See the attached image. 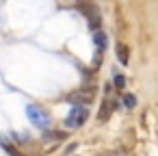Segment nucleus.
I'll list each match as a JSON object with an SVG mask.
<instances>
[{"instance_id": "nucleus-2", "label": "nucleus", "mask_w": 158, "mask_h": 156, "mask_svg": "<svg viewBox=\"0 0 158 156\" xmlns=\"http://www.w3.org/2000/svg\"><path fill=\"white\" fill-rule=\"evenodd\" d=\"M87 119H89V106H72L63 124H65V128L74 130V128H80Z\"/></svg>"}, {"instance_id": "nucleus-6", "label": "nucleus", "mask_w": 158, "mask_h": 156, "mask_svg": "<svg viewBox=\"0 0 158 156\" xmlns=\"http://www.w3.org/2000/svg\"><path fill=\"white\" fill-rule=\"evenodd\" d=\"M115 106H117V102H110V100H108V102H104V104H102V108H100V115H98V117H100V121H106V119H108V115H110V111H113Z\"/></svg>"}, {"instance_id": "nucleus-3", "label": "nucleus", "mask_w": 158, "mask_h": 156, "mask_svg": "<svg viewBox=\"0 0 158 156\" xmlns=\"http://www.w3.org/2000/svg\"><path fill=\"white\" fill-rule=\"evenodd\" d=\"M67 100H69L74 106H89L91 100H93V91H87V89H82V91H74V93H69Z\"/></svg>"}, {"instance_id": "nucleus-5", "label": "nucleus", "mask_w": 158, "mask_h": 156, "mask_svg": "<svg viewBox=\"0 0 158 156\" xmlns=\"http://www.w3.org/2000/svg\"><path fill=\"white\" fill-rule=\"evenodd\" d=\"M93 41H95L98 52H102V50L106 48V33H104V31H95V33H93Z\"/></svg>"}, {"instance_id": "nucleus-7", "label": "nucleus", "mask_w": 158, "mask_h": 156, "mask_svg": "<svg viewBox=\"0 0 158 156\" xmlns=\"http://www.w3.org/2000/svg\"><path fill=\"white\" fill-rule=\"evenodd\" d=\"M117 59L121 61V65H128V48L123 44H117Z\"/></svg>"}, {"instance_id": "nucleus-1", "label": "nucleus", "mask_w": 158, "mask_h": 156, "mask_svg": "<svg viewBox=\"0 0 158 156\" xmlns=\"http://www.w3.org/2000/svg\"><path fill=\"white\" fill-rule=\"evenodd\" d=\"M26 117H28L31 124H33L35 128H39V130H48L50 124H52L48 111H44V108L37 106V104H28V106H26Z\"/></svg>"}, {"instance_id": "nucleus-4", "label": "nucleus", "mask_w": 158, "mask_h": 156, "mask_svg": "<svg viewBox=\"0 0 158 156\" xmlns=\"http://www.w3.org/2000/svg\"><path fill=\"white\" fill-rule=\"evenodd\" d=\"M85 15H87L89 28H91L93 33H95V31H100V24H102V20H100V11H98V7L89 5V7L85 9Z\"/></svg>"}, {"instance_id": "nucleus-9", "label": "nucleus", "mask_w": 158, "mask_h": 156, "mask_svg": "<svg viewBox=\"0 0 158 156\" xmlns=\"http://www.w3.org/2000/svg\"><path fill=\"white\" fill-rule=\"evenodd\" d=\"M115 87H117V89H123V87H126V78H123L121 74H115Z\"/></svg>"}, {"instance_id": "nucleus-10", "label": "nucleus", "mask_w": 158, "mask_h": 156, "mask_svg": "<svg viewBox=\"0 0 158 156\" xmlns=\"http://www.w3.org/2000/svg\"><path fill=\"white\" fill-rule=\"evenodd\" d=\"M52 137H54V139H63L65 134H63V132H50V134H48V139H52Z\"/></svg>"}, {"instance_id": "nucleus-8", "label": "nucleus", "mask_w": 158, "mask_h": 156, "mask_svg": "<svg viewBox=\"0 0 158 156\" xmlns=\"http://www.w3.org/2000/svg\"><path fill=\"white\" fill-rule=\"evenodd\" d=\"M123 106H126V108H134V106H136V98H134L132 93H126V95H123Z\"/></svg>"}]
</instances>
